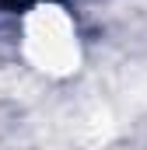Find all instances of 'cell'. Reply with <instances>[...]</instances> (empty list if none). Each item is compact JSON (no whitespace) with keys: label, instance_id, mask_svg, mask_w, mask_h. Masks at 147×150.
Returning <instances> with one entry per match:
<instances>
[{"label":"cell","instance_id":"cell-1","mask_svg":"<svg viewBox=\"0 0 147 150\" xmlns=\"http://www.w3.org/2000/svg\"><path fill=\"white\" fill-rule=\"evenodd\" d=\"M39 4H56V0H0V11L7 14H21V11H32Z\"/></svg>","mask_w":147,"mask_h":150}]
</instances>
